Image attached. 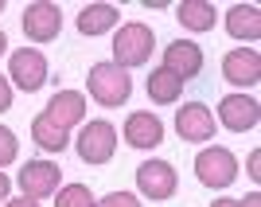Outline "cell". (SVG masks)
<instances>
[{"label":"cell","mask_w":261,"mask_h":207,"mask_svg":"<svg viewBox=\"0 0 261 207\" xmlns=\"http://www.w3.org/2000/svg\"><path fill=\"white\" fill-rule=\"evenodd\" d=\"M86 90H90V98L98 102V106L113 109V106H125V102H129L133 78H129V71L117 66V63H94V66H90Z\"/></svg>","instance_id":"1"},{"label":"cell","mask_w":261,"mask_h":207,"mask_svg":"<svg viewBox=\"0 0 261 207\" xmlns=\"http://www.w3.org/2000/svg\"><path fill=\"white\" fill-rule=\"evenodd\" d=\"M152 47H156V35L152 28H144L141 20H133V24H121L117 35H113V63L117 66H141L152 59Z\"/></svg>","instance_id":"2"},{"label":"cell","mask_w":261,"mask_h":207,"mask_svg":"<svg viewBox=\"0 0 261 207\" xmlns=\"http://www.w3.org/2000/svg\"><path fill=\"white\" fill-rule=\"evenodd\" d=\"M195 180L207 188H230L238 180V160L222 145H207L203 153H195Z\"/></svg>","instance_id":"3"},{"label":"cell","mask_w":261,"mask_h":207,"mask_svg":"<svg viewBox=\"0 0 261 207\" xmlns=\"http://www.w3.org/2000/svg\"><path fill=\"white\" fill-rule=\"evenodd\" d=\"M78 156L86 164H106L113 160V153H117V129H113V121H86L82 125V133H78V141H74Z\"/></svg>","instance_id":"4"},{"label":"cell","mask_w":261,"mask_h":207,"mask_svg":"<svg viewBox=\"0 0 261 207\" xmlns=\"http://www.w3.org/2000/svg\"><path fill=\"white\" fill-rule=\"evenodd\" d=\"M8 75H12V86H16V90L35 94V90L47 82V55L35 51V47H20V51H12Z\"/></svg>","instance_id":"5"},{"label":"cell","mask_w":261,"mask_h":207,"mask_svg":"<svg viewBox=\"0 0 261 207\" xmlns=\"http://www.w3.org/2000/svg\"><path fill=\"white\" fill-rule=\"evenodd\" d=\"M215 125H218L215 113L203 102H184V106L175 109V133L187 145H207L215 137Z\"/></svg>","instance_id":"6"},{"label":"cell","mask_w":261,"mask_h":207,"mask_svg":"<svg viewBox=\"0 0 261 207\" xmlns=\"http://www.w3.org/2000/svg\"><path fill=\"white\" fill-rule=\"evenodd\" d=\"M137 188H141V196H148L152 203H160V199H172L175 188H179V176H175V168L168 160H144L141 168H137Z\"/></svg>","instance_id":"7"},{"label":"cell","mask_w":261,"mask_h":207,"mask_svg":"<svg viewBox=\"0 0 261 207\" xmlns=\"http://www.w3.org/2000/svg\"><path fill=\"white\" fill-rule=\"evenodd\" d=\"M59 180H63V172H59L55 160H28L20 168V176H16V184H20V192L28 199L55 196V192H59Z\"/></svg>","instance_id":"8"},{"label":"cell","mask_w":261,"mask_h":207,"mask_svg":"<svg viewBox=\"0 0 261 207\" xmlns=\"http://www.w3.org/2000/svg\"><path fill=\"white\" fill-rule=\"evenodd\" d=\"M257 121H261V106L250 94H226L218 102V125H226L230 133H250L257 129Z\"/></svg>","instance_id":"9"},{"label":"cell","mask_w":261,"mask_h":207,"mask_svg":"<svg viewBox=\"0 0 261 207\" xmlns=\"http://www.w3.org/2000/svg\"><path fill=\"white\" fill-rule=\"evenodd\" d=\"M222 78L230 86H242L250 90L261 82V55L253 47H234V51L222 55Z\"/></svg>","instance_id":"10"},{"label":"cell","mask_w":261,"mask_h":207,"mask_svg":"<svg viewBox=\"0 0 261 207\" xmlns=\"http://www.w3.org/2000/svg\"><path fill=\"white\" fill-rule=\"evenodd\" d=\"M59 28H63V12L59 4H47V0H35L23 8V35L35 39V43H51L59 39Z\"/></svg>","instance_id":"11"},{"label":"cell","mask_w":261,"mask_h":207,"mask_svg":"<svg viewBox=\"0 0 261 207\" xmlns=\"http://www.w3.org/2000/svg\"><path fill=\"white\" fill-rule=\"evenodd\" d=\"M164 141V121L156 118L152 109H137V113H129V121H125V145L129 149H160Z\"/></svg>","instance_id":"12"},{"label":"cell","mask_w":261,"mask_h":207,"mask_svg":"<svg viewBox=\"0 0 261 207\" xmlns=\"http://www.w3.org/2000/svg\"><path fill=\"white\" fill-rule=\"evenodd\" d=\"M164 71H172L175 78H195L203 71V47L191 43V39H172L164 47Z\"/></svg>","instance_id":"13"},{"label":"cell","mask_w":261,"mask_h":207,"mask_svg":"<svg viewBox=\"0 0 261 207\" xmlns=\"http://www.w3.org/2000/svg\"><path fill=\"white\" fill-rule=\"evenodd\" d=\"M43 113L51 121H59L63 129H70L78 121H86V94H82V90H59V94H51Z\"/></svg>","instance_id":"14"},{"label":"cell","mask_w":261,"mask_h":207,"mask_svg":"<svg viewBox=\"0 0 261 207\" xmlns=\"http://www.w3.org/2000/svg\"><path fill=\"white\" fill-rule=\"evenodd\" d=\"M32 141L43 149V153H63L70 145V129H63L59 121H51L47 113H35L32 118Z\"/></svg>","instance_id":"15"},{"label":"cell","mask_w":261,"mask_h":207,"mask_svg":"<svg viewBox=\"0 0 261 207\" xmlns=\"http://www.w3.org/2000/svg\"><path fill=\"white\" fill-rule=\"evenodd\" d=\"M226 32L234 35V39L253 43V39L261 35V12H257V4H234V8L226 12Z\"/></svg>","instance_id":"16"},{"label":"cell","mask_w":261,"mask_h":207,"mask_svg":"<svg viewBox=\"0 0 261 207\" xmlns=\"http://www.w3.org/2000/svg\"><path fill=\"white\" fill-rule=\"evenodd\" d=\"M175 20L184 24L187 32H211L218 20V12L211 0H184L179 8H175Z\"/></svg>","instance_id":"17"},{"label":"cell","mask_w":261,"mask_h":207,"mask_svg":"<svg viewBox=\"0 0 261 207\" xmlns=\"http://www.w3.org/2000/svg\"><path fill=\"white\" fill-rule=\"evenodd\" d=\"M109 28H117V8L113 4H90L78 12V32L82 35H106Z\"/></svg>","instance_id":"18"},{"label":"cell","mask_w":261,"mask_h":207,"mask_svg":"<svg viewBox=\"0 0 261 207\" xmlns=\"http://www.w3.org/2000/svg\"><path fill=\"white\" fill-rule=\"evenodd\" d=\"M179 94H184V78H175L172 71L156 66L152 75H148V98H152V102L172 106V102H179Z\"/></svg>","instance_id":"19"},{"label":"cell","mask_w":261,"mask_h":207,"mask_svg":"<svg viewBox=\"0 0 261 207\" xmlns=\"http://www.w3.org/2000/svg\"><path fill=\"white\" fill-rule=\"evenodd\" d=\"M98 199H94V192H90L86 184H66L55 192V207H94Z\"/></svg>","instance_id":"20"},{"label":"cell","mask_w":261,"mask_h":207,"mask_svg":"<svg viewBox=\"0 0 261 207\" xmlns=\"http://www.w3.org/2000/svg\"><path fill=\"white\" fill-rule=\"evenodd\" d=\"M16 153H20V141H16V133H12L8 125H0V168L16 160Z\"/></svg>","instance_id":"21"},{"label":"cell","mask_w":261,"mask_h":207,"mask_svg":"<svg viewBox=\"0 0 261 207\" xmlns=\"http://www.w3.org/2000/svg\"><path fill=\"white\" fill-rule=\"evenodd\" d=\"M94 207H141V199L133 196V192H109V196H101Z\"/></svg>","instance_id":"22"},{"label":"cell","mask_w":261,"mask_h":207,"mask_svg":"<svg viewBox=\"0 0 261 207\" xmlns=\"http://www.w3.org/2000/svg\"><path fill=\"white\" fill-rule=\"evenodd\" d=\"M12 109V82L0 75V113H8Z\"/></svg>","instance_id":"23"},{"label":"cell","mask_w":261,"mask_h":207,"mask_svg":"<svg viewBox=\"0 0 261 207\" xmlns=\"http://www.w3.org/2000/svg\"><path fill=\"white\" fill-rule=\"evenodd\" d=\"M4 207H39V199H28V196H16V199H8Z\"/></svg>","instance_id":"24"},{"label":"cell","mask_w":261,"mask_h":207,"mask_svg":"<svg viewBox=\"0 0 261 207\" xmlns=\"http://www.w3.org/2000/svg\"><path fill=\"white\" fill-rule=\"evenodd\" d=\"M8 192H12V180L0 172V203H8Z\"/></svg>","instance_id":"25"},{"label":"cell","mask_w":261,"mask_h":207,"mask_svg":"<svg viewBox=\"0 0 261 207\" xmlns=\"http://www.w3.org/2000/svg\"><path fill=\"white\" fill-rule=\"evenodd\" d=\"M238 207H261V196H257V192H250V196L242 199V203H238Z\"/></svg>","instance_id":"26"},{"label":"cell","mask_w":261,"mask_h":207,"mask_svg":"<svg viewBox=\"0 0 261 207\" xmlns=\"http://www.w3.org/2000/svg\"><path fill=\"white\" fill-rule=\"evenodd\" d=\"M211 207H238V199H215Z\"/></svg>","instance_id":"27"},{"label":"cell","mask_w":261,"mask_h":207,"mask_svg":"<svg viewBox=\"0 0 261 207\" xmlns=\"http://www.w3.org/2000/svg\"><path fill=\"white\" fill-rule=\"evenodd\" d=\"M4 51H8V35L0 32V55H4Z\"/></svg>","instance_id":"28"},{"label":"cell","mask_w":261,"mask_h":207,"mask_svg":"<svg viewBox=\"0 0 261 207\" xmlns=\"http://www.w3.org/2000/svg\"><path fill=\"white\" fill-rule=\"evenodd\" d=\"M0 12H4V0H0Z\"/></svg>","instance_id":"29"}]
</instances>
